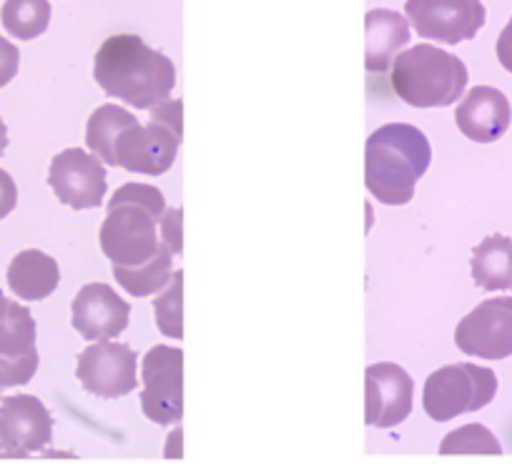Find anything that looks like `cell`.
Instances as JSON below:
<instances>
[{
	"mask_svg": "<svg viewBox=\"0 0 512 464\" xmlns=\"http://www.w3.org/2000/svg\"><path fill=\"white\" fill-rule=\"evenodd\" d=\"M181 306H184V274L176 271L171 284L166 286L164 294L156 299V324L161 334L171 339H184V319H181Z\"/></svg>",
	"mask_w": 512,
	"mask_h": 464,
	"instance_id": "obj_24",
	"label": "cell"
},
{
	"mask_svg": "<svg viewBox=\"0 0 512 464\" xmlns=\"http://www.w3.org/2000/svg\"><path fill=\"white\" fill-rule=\"evenodd\" d=\"M415 402V382L392 362L367 367L364 374V422L369 427L390 429L405 422Z\"/></svg>",
	"mask_w": 512,
	"mask_h": 464,
	"instance_id": "obj_13",
	"label": "cell"
},
{
	"mask_svg": "<svg viewBox=\"0 0 512 464\" xmlns=\"http://www.w3.org/2000/svg\"><path fill=\"white\" fill-rule=\"evenodd\" d=\"M113 276L121 284V289H126L131 296H139V299H146L151 294H159L174 279V254L161 256L154 264H146L141 269L131 271H118L113 269Z\"/></svg>",
	"mask_w": 512,
	"mask_h": 464,
	"instance_id": "obj_22",
	"label": "cell"
},
{
	"mask_svg": "<svg viewBox=\"0 0 512 464\" xmlns=\"http://www.w3.org/2000/svg\"><path fill=\"white\" fill-rule=\"evenodd\" d=\"M6 148H8V128L6 123H3V118H0V156L6 153Z\"/></svg>",
	"mask_w": 512,
	"mask_h": 464,
	"instance_id": "obj_29",
	"label": "cell"
},
{
	"mask_svg": "<svg viewBox=\"0 0 512 464\" xmlns=\"http://www.w3.org/2000/svg\"><path fill=\"white\" fill-rule=\"evenodd\" d=\"M0 23L18 41H33L51 26L48 0H6L0 8Z\"/></svg>",
	"mask_w": 512,
	"mask_h": 464,
	"instance_id": "obj_21",
	"label": "cell"
},
{
	"mask_svg": "<svg viewBox=\"0 0 512 464\" xmlns=\"http://www.w3.org/2000/svg\"><path fill=\"white\" fill-rule=\"evenodd\" d=\"M410 43V21L397 11L377 8L364 18V58L369 73L390 71L400 48Z\"/></svg>",
	"mask_w": 512,
	"mask_h": 464,
	"instance_id": "obj_17",
	"label": "cell"
},
{
	"mask_svg": "<svg viewBox=\"0 0 512 464\" xmlns=\"http://www.w3.org/2000/svg\"><path fill=\"white\" fill-rule=\"evenodd\" d=\"M73 329L88 342H113L128 327L131 306L108 284H86L73 299Z\"/></svg>",
	"mask_w": 512,
	"mask_h": 464,
	"instance_id": "obj_15",
	"label": "cell"
},
{
	"mask_svg": "<svg viewBox=\"0 0 512 464\" xmlns=\"http://www.w3.org/2000/svg\"><path fill=\"white\" fill-rule=\"evenodd\" d=\"M472 281L485 291L512 289V239L492 234L472 249Z\"/></svg>",
	"mask_w": 512,
	"mask_h": 464,
	"instance_id": "obj_19",
	"label": "cell"
},
{
	"mask_svg": "<svg viewBox=\"0 0 512 464\" xmlns=\"http://www.w3.org/2000/svg\"><path fill=\"white\" fill-rule=\"evenodd\" d=\"M455 123L462 136L475 143H492L505 136L512 123L510 101L492 86H475L467 91L455 111Z\"/></svg>",
	"mask_w": 512,
	"mask_h": 464,
	"instance_id": "obj_16",
	"label": "cell"
},
{
	"mask_svg": "<svg viewBox=\"0 0 512 464\" xmlns=\"http://www.w3.org/2000/svg\"><path fill=\"white\" fill-rule=\"evenodd\" d=\"M141 407L151 422L169 427L184 417V352L174 347L149 349L141 364Z\"/></svg>",
	"mask_w": 512,
	"mask_h": 464,
	"instance_id": "obj_6",
	"label": "cell"
},
{
	"mask_svg": "<svg viewBox=\"0 0 512 464\" xmlns=\"http://www.w3.org/2000/svg\"><path fill=\"white\" fill-rule=\"evenodd\" d=\"M405 13L417 36L447 46L472 41L487 18L480 0H407Z\"/></svg>",
	"mask_w": 512,
	"mask_h": 464,
	"instance_id": "obj_8",
	"label": "cell"
},
{
	"mask_svg": "<svg viewBox=\"0 0 512 464\" xmlns=\"http://www.w3.org/2000/svg\"><path fill=\"white\" fill-rule=\"evenodd\" d=\"M18 204V186L8 171L0 169V219H6Z\"/></svg>",
	"mask_w": 512,
	"mask_h": 464,
	"instance_id": "obj_27",
	"label": "cell"
},
{
	"mask_svg": "<svg viewBox=\"0 0 512 464\" xmlns=\"http://www.w3.org/2000/svg\"><path fill=\"white\" fill-rule=\"evenodd\" d=\"M497 394L492 369L477 364H447L427 377L422 389V407L435 422H450L460 414L487 407Z\"/></svg>",
	"mask_w": 512,
	"mask_h": 464,
	"instance_id": "obj_5",
	"label": "cell"
},
{
	"mask_svg": "<svg viewBox=\"0 0 512 464\" xmlns=\"http://www.w3.org/2000/svg\"><path fill=\"white\" fill-rule=\"evenodd\" d=\"M93 78L111 98L136 111H151L161 101H169L176 86V68L169 56L149 48L139 36L118 33L98 48Z\"/></svg>",
	"mask_w": 512,
	"mask_h": 464,
	"instance_id": "obj_2",
	"label": "cell"
},
{
	"mask_svg": "<svg viewBox=\"0 0 512 464\" xmlns=\"http://www.w3.org/2000/svg\"><path fill=\"white\" fill-rule=\"evenodd\" d=\"M181 219H184V214L179 209H169L161 219V239L176 256H181Z\"/></svg>",
	"mask_w": 512,
	"mask_h": 464,
	"instance_id": "obj_26",
	"label": "cell"
},
{
	"mask_svg": "<svg viewBox=\"0 0 512 464\" xmlns=\"http://www.w3.org/2000/svg\"><path fill=\"white\" fill-rule=\"evenodd\" d=\"M61 284V269L53 256L26 249L8 266V286L23 301H43Z\"/></svg>",
	"mask_w": 512,
	"mask_h": 464,
	"instance_id": "obj_18",
	"label": "cell"
},
{
	"mask_svg": "<svg viewBox=\"0 0 512 464\" xmlns=\"http://www.w3.org/2000/svg\"><path fill=\"white\" fill-rule=\"evenodd\" d=\"M139 118L131 111L121 106H113V103H106V106L96 108L88 118L86 126V143L91 148L93 156L103 161V164L113 166V146H116L118 136L126 131L128 126H134Z\"/></svg>",
	"mask_w": 512,
	"mask_h": 464,
	"instance_id": "obj_20",
	"label": "cell"
},
{
	"mask_svg": "<svg viewBox=\"0 0 512 464\" xmlns=\"http://www.w3.org/2000/svg\"><path fill=\"white\" fill-rule=\"evenodd\" d=\"M181 136L174 128L151 116L149 123L136 121L118 136L113 146V166L131 171V174L161 176L174 166L179 153Z\"/></svg>",
	"mask_w": 512,
	"mask_h": 464,
	"instance_id": "obj_7",
	"label": "cell"
},
{
	"mask_svg": "<svg viewBox=\"0 0 512 464\" xmlns=\"http://www.w3.org/2000/svg\"><path fill=\"white\" fill-rule=\"evenodd\" d=\"M48 186L63 206L76 211L98 209L106 196V166L83 148H66L51 161Z\"/></svg>",
	"mask_w": 512,
	"mask_h": 464,
	"instance_id": "obj_9",
	"label": "cell"
},
{
	"mask_svg": "<svg viewBox=\"0 0 512 464\" xmlns=\"http://www.w3.org/2000/svg\"><path fill=\"white\" fill-rule=\"evenodd\" d=\"M136 352L121 342H96L78 354L76 377L83 389L103 399L126 397L136 389Z\"/></svg>",
	"mask_w": 512,
	"mask_h": 464,
	"instance_id": "obj_10",
	"label": "cell"
},
{
	"mask_svg": "<svg viewBox=\"0 0 512 464\" xmlns=\"http://www.w3.org/2000/svg\"><path fill=\"white\" fill-rule=\"evenodd\" d=\"M53 439V417L33 394H13L0 402V457H28Z\"/></svg>",
	"mask_w": 512,
	"mask_h": 464,
	"instance_id": "obj_12",
	"label": "cell"
},
{
	"mask_svg": "<svg viewBox=\"0 0 512 464\" xmlns=\"http://www.w3.org/2000/svg\"><path fill=\"white\" fill-rule=\"evenodd\" d=\"M497 61L502 63L505 71L512 73V18L507 21V26L502 28L500 38H497Z\"/></svg>",
	"mask_w": 512,
	"mask_h": 464,
	"instance_id": "obj_28",
	"label": "cell"
},
{
	"mask_svg": "<svg viewBox=\"0 0 512 464\" xmlns=\"http://www.w3.org/2000/svg\"><path fill=\"white\" fill-rule=\"evenodd\" d=\"M36 319L23 304L11 301L0 319V389L23 387L36 377Z\"/></svg>",
	"mask_w": 512,
	"mask_h": 464,
	"instance_id": "obj_14",
	"label": "cell"
},
{
	"mask_svg": "<svg viewBox=\"0 0 512 464\" xmlns=\"http://www.w3.org/2000/svg\"><path fill=\"white\" fill-rule=\"evenodd\" d=\"M169 211L164 194L149 184H123L108 204L101 226V249L113 269L131 271L171 254L161 239V219Z\"/></svg>",
	"mask_w": 512,
	"mask_h": 464,
	"instance_id": "obj_1",
	"label": "cell"
},
{
	"mask_svg": "<svg viewBox=\"0 0 512 464\" xmlns=\"http://www.w3.org/2000/svg\"><path fill=\"white\" fill-rule=\"evenodd\" d=\"M18 66H21V51L16 48V43L0 36V88L16 78Z\"/></svg>",
	"mask_w": 512,
	"mask_h": 464,
	"instance_id": "obj_25",
	"label": "cell"
},
{
	"mask_svg": "<svg viewBox=\"0 0 512 464\" xmlns=\"http://www.w3.org/2000/svg\"><path fill=\"white\" fill-rule=\"evenodd\" d=\"M440 454H502V447L485 424H465L442 439Z\"/></svg>",
	"mask_w": 512,
	"mask_h": 464,
	"instance_id": "obj_23",
	"label": "cell"
},
{
	"mask_svg": "<svg viewBox=\"0 0 512 464\" xmlns=\"http://www.w3.org/2000/svg\"><path fill=\"white\" fill-rule=\"evenodd\" d=\"M392 91L412 108H442L457 103L467 88L465 63L442 48L420 43L392 63Z\"/></svg>",
	"mask_w": 512,
	"mask_h": 464,
	"instance_id": "obj_4",
	"label": "cell"
},
{
	"mask_svg": "<svg viewBox=\"0 0 512 464\" xmlns=\"http://www.w3.org/2000/svg\"><path fill=\"white\" fill-rule=\"evenodd\" d=\"M432 164V146L420 128L410 123H387L367 138L364 184L369 194L387 206H405L415 186Z\"/></svg>",
	"mask_w": 512,
	"mask_h": 464,
	"instance_id": "obj_3",
	"label": "cell"
},
{
	"mask_svg": "<svg viewBox=\"0 0 512 464\" xmlns=\"http://www.w3.org/2000/svg\"><path fill=\"white\" fill-rule=\"evenodd\" d=\"M455 344L467 357H512V296L477 304L455 329Z\"/></svg>",
	"mask_w": 512,
	"mask_h": 464,
	"instance_id": "obj_11",
	"label": "cell"
},
{
	"mask_svg": "<svg viewBox=\"0 0 512 464\" xmlns=\"http://www.w3.org/2000/svg\"><path fill=\"white\" fill-rule=\"evenodd\" d=\"M8 304H11V299H6V294H3V291H0V319L6 317V312H8Z\"/></svg>",
	"mask_w": 512,
	"mask_h": 464,
	"instance_id": "obj_30",
	"label": "cell"
}]
</instances>
